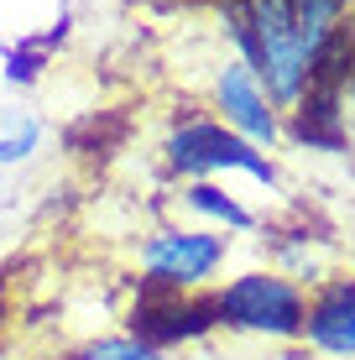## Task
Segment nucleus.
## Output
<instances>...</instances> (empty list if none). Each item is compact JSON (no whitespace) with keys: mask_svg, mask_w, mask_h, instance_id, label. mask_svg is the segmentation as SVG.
<instances>
[{"mask_svg":"<svg viewBox=\"0 0 355 360\" xmlns=\"http://www.w3.org/2000/svg\"><path fill=\"white\" fill-rule=\"evenodd\" d=\"M214 319L240 334H266V340H298L303 319H309V297L298 282L277 277V271H246V277L225 282L209 292Z\"/></svg>","mask_w":355,"mask_h":360,"instance_id":"obj_1","label":"nucleus"},{"mask_svg":"<svg viewBox=\"0 0 355 360\" xmlns=\"http://www.w3.org/2000/svg\"><path fill=\"white\" fill-rule=\"evenodd\" d=\"M162 152H167V167L183 178H214V172H251L262 183L277 178L262 146H251L246 136H235L225 120H209V115H183L167 131Z\"/></svg>","mask_w":355,"mask_h":360,"instance_id":"obj_2","label":"nucleus"},{"mask_svg":"<svg viewBox=\"0 0 355 360\" xmlns=\"http://www.w3.org/2000/svg\"><path fill=\"white\" fill-rule=\"evenodd\" d=\"M141 262V288L162 292H199L209 288V277L225 266V235L214 230H152L136 251Z\"/></svg>","mask_w":355,"mask_h":360,"instance_id":"obj_3","label":"nucleus"},{"mask_svg":"<svg viewBox=\"0 0 355 360\" xmlns=\"http://www.w3.org/2000/svg\"><path fill=\"white\" fill-rule=\"evenodd\" d=\"M219 324L214 319V303L199 292H162V288H141L136 308H131V334L157 350L167 345H183V340H199Z\"/></svg>","mask_w":355,"mask_h":360,"instance_id":"obj_4","label":"nucleus"},{"mask_svg":"<svg viewBox=\"0 0 355 360\" xmlns=\"http://www.w3.org/2000/svg\"><path fill=\"white\" fill-rule=\"evenodd\" d=\"M214 105L225 115V126L235 136H246L251 146H272L277 141V110H272V94H266L262 73H256L246 58H230L214 79Z\"/></svg>","mask_w":355,"mask_h":360,"instance_id":"obj_5","label":"nucleus"},{"mask_svg":"<svg viewBox=\"0 0 355 360\" xmlns=\"http://www.w3.org/2000/svg\"><path fill=\"white\" fill-rule=\"evenodd\" d=\"M303 334L329 355H355V282H329L309 303Z\"/></svg>","mask_w":355,"mask_h":360,"instance_id":"obj_6","label":"nucleus"},{"mask_svg":"<svg viewBox=\"0 0 355 360\" xmlns=\"http://www.w3.org/2000/svg\"><path fill=\"white\" fill-rule=\"evenodd\" d=\"M183 204H188L199 219H209V225H225V230H251V225H256L251 209L235 204V198L219 188V183H209V178H193L188 188H183Z\"/></svg>","mask_w":355,"mask_h":360,"instance_id":"obj_7","label":"nucleus"},{"mask_svg":"<svg viewBox=\"0 0 355 360\" xmlns=\"http://www.w3.org/2000/svg\"><path fill=\"white\" fill-rule=\"evenodd\" d=\"M37 146H42V120L27 110H0V167L32 162Z\"/></svg>","mask_w":355,"mask_h":360,"instance_id":"obj_8","label":"nucleus"},{"mask_svg":"<svg viewBox=\"0 0 355 360\" xmlns=\"http://www.w3.org/2000/svg\"><path fill=\"white\" fill-rule=\"evenodd\" d=\"M68 360H162V350L146 345V340H136V334H105V340L79 345Z\"/></svg>","mask_w":355,"mask_h":360,"instance_id":"obj_9","label":"nucleus"},{"mask_svg":"<svg viewBox=\"0 0 355 360\" xmlns=\"http://www.w3.org/2000/svg\"><path fill=\"white\" fill-rule=\"evenodd\" d=\"M6 73H11V79H21V84H27L32 79V73L37 68H42V47H21V53H16V47H11V53H6Z\"/></svg>","mask_w":355,"mask_h":360,"instance_id":"obj_10","label":"nucleus"},{"mask_svg":"<svg viewBox=\"0 0 355 360\" xmlns=\"http://www.w3.org/2000/svg\"><path fill=\"white\" fill-rule=\"evenodd\" d=\"M6 319H11V282H6V271H0V334H6Z\"/></svg>","mask_w":355,"mask_h":360,"instance_id":"obj_11","label":"nucleus"}]
</instances>
